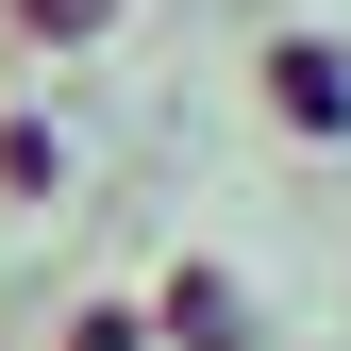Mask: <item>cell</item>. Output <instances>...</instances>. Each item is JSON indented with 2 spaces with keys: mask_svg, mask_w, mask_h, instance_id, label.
<instances>
[{
  "mask_svg": "<svg viewBox=\"0 0 351 351\" xmlns=\"http://www.w3.org/2000/svg\"><path fill=\"white\" fill-rule=\"evenodd\" d=\"M268 101L301 117V134H351V51L335 34H268Z\"/></svg>",
  "mask_w": 351,
  "mask_h": 351,
  "instance_id": "1",
  "label": "cell"
}]
</instances>
